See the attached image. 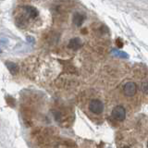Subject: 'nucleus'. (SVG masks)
I'll list each match as a JSON object with an SVG mask.
<instances>
[{"label":"nucleus","mask_w":148,"mask_h":148,"mask_svg":"<svg viewBox=\"0 0 148 148\" xmlns=\"http://www.w3.org/2000/svg\"><path fill=\"white\" fill-rule=\"evenodd\" d=\"M111 53H112L114 56H116V57H119V58H129V56L125 52H121V51H119V50H112L111 51Z\"/></svg>","instance_id":"423d86ee"},{"label":"nucleus","mask_w":148,"mask_h":148,"mask_svg":"<svg viewBox=\"0 0 148 148\" xmlns=\"http://www.w3.org/2000/svg\"><path fill=\"white\" fill-rule=\"evenodd\" d=\"M82 41L80 39H79V38H73V39H71V41H69V46L71 49L76 50L78 48H80L82 46Z\"/></svg>","instance_id":"20e7f679"},{"label":"nucleus","mask_w":148,"mask_h":148,"mask_svg":"<svg viewBox=\"0 0 148 148\" xmlns=\"http://www.w3.org/2000/svg\"><path fill=\"white\" fill-rule=\"evenodd\" d=\"M137 92V85L133 82H128L123 86V94L128 97H132Z\"/></svg>","instance_id":"f03ea898"},{"label":"nucleus","mask_w":148,"mask_h":148,"mask_svg":"<svg viewBox=\"0 0 148 148\" xmlns=\"http://www.w3.org/2000/svg\"><path fill=\"white\" fill-rule=\"evenodd\" d=\"M111 116L117 121H122L126 117V111H125V108L123 106H118L113 108L112 112H111Z\"/></svg>","instance_id":"7ed1b4c3"},{"label":"nucleus","mask_w":148,"mask_h":148,"mask_svg":"<svg viewBox=\"0 0 148 148\" xmlns=\"http://www.w3.org/2000/svg\"><path fill=\"white\" fill-rule=\"evenodd\" d=\"M121 148H131L129 145H124V146H122Z\"/></svg>","instance_id":"6e6552de"},{"label":"nucleus","mask_w":148,"mask_h":148,"mask_svg":"<svg viewBox=\"0 0 148 148\" xmlns=\"http://www.w3.org/2000/svg\"><path fill=\"white\" fill-rule=\"evenodd\" d=\"M7 65H8V69H9V71H10L12 73H15L16 71H17V66L14 63H7Z\"/></svg>","instance_id":"0eeeda50"},{"label":"nucleus","mask_w":148,"mask_h":148,"mask_svg":"<svg viewBox=\"0 0 148 148\" xmlns=\"http://www.w3.org/2000/svg\"><path fill=\"white\" fill-rule=\"evenodd\" d=\"M83 21H84V16H82V15H81V14H79V13H77V14L74 15L73 22L75 23L77 26L82 25V23L83 22Z\"/></svg>","instance_id":"39448f33"},{"label":"nucleus","mask_w":148,"mask_h":148,"mask_svg":"<svg viewBox=\"0 0 148 148\" xmlns=\"http://www.w3.org/2000/svg\"><path fill=\"white\" fill-rule=\"evenodd\" d=\"M0 52H1V49H0Z\"/></svg>","instance_id":"1a4fd4ad"},{"label":"nucleus","mask_w":148,"mask_h":148,"mask_svg":"<svg viewBox=\"0 0 148 148\" xmlns=\"http://www.w3.org/2000/svg\"><path fill=\"white\" fill-rule=\"evenodd\" d=\"M82 109L85 111L89 117H100L105 111V106L103 101L99 98H91L87 102L85 106H82Z\"/></svg>","instance_id":"f257e3e1"}]
</instances>
